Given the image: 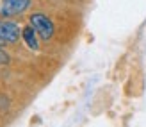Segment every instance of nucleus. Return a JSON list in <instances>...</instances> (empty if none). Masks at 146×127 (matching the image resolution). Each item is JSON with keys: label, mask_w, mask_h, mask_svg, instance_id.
Wrapping results in <instances>:
<instances>
[{"label": "nucleus", "mask_w": 146, "mask_h": 127, "mask_svg": "<svg viewBox=\"0 0 146 127\" xmlns=\"http://www.w3.org/2000/svg\"><path fill=\"white\" fill-rule=\"evenodd\" d=\"M31 25L34 27V31L38 32V36L43 41L52 40V36H54V24H52V20H50L48 16H45V14H41V13H34L31 16Z\"/></svg>", "instance_id": "nucleus-1"}, {"label": "nucleus", "mask_w": 146, "mask_h": 127, "mask_svg": "<svg viewBox=\"0 0 146 127\" xmlns=\"http://www.w3.org/2000/svg\"><path fill=\"white\" fill-rule=\"evenodd\" d=\"M20 27L16 22L11 20H2L0 22V47L2 45H13L20 40Z\"/></svg>", "instance_id": "nucleus-2"}, {"label": "nucleus", "mask_w": 146, "mask_h": 127, "mask_svg": "<svg viewBox=\"0 0 146 127\" xmlns=\"http://www.w3.org/2000/svg\"><path fill=\"white\" fill-rule=\"evenodd\" d=\"M31 7V0H4L2 7H0V14L4 18L18 16V14L25 13Z\"/></svg>", "instance_id": "nucleus-3"}, {"label": "nucleus", "mask_w": 146, "mask_h": 127, "mask_svg": "<svg viewBox=\"0 0 146 127\" xmlns=\"http://www.w3.org/2000/svg\"><path fill=\"white\" fill-rule=\"evenodd\" d=\"M21 38L27 43V47L31 50H38L39 48V41H38V32L34 31L32 25H27L23 31H21Z\"/></svg>", "instance_id": "nucleus-4"}, {"label": "nucleus", "mask_w": 146, "mask_h": 127, "mask_svg": "<svg viewBox=\"0 0 146 127\" xmlns=\"http://www.w3.org/2000/svg\"><path fill=\"white\" fill-rule=\"evenodd\" d=\"M7 63H9V56H7L5 52L0 48V66H2V65H7Z\"/></svg>", "instance_id": "nucleus-5"}]
</instances>
